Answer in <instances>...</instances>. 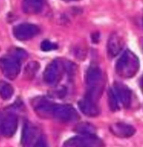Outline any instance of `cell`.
Listing matches in <instances>:
<instances>
[{
  "label": "cell",
  "instance_id": "cell-11",
  "mask_svg": "<svg viewBox=\"0 0 143 147\" xmlns=\"http://www.w3.org/2000/svg\"><path fill=\"white\" fill-rule=\"evenodd\" d=\"M33 107L34 110L40 117H52L53 109L54 103L48 100L43 97H38L33 100Z\"/></svg>",
  "mask_w": 143,
  "mask_h": 147
},
{
  "label": "cell",
  "instance_id": "cell-19",
  "mask_svg": "<svg viewBox=\"0 0 143 147\" xmlns=\"http://www.w3.org/2000/svg\"><path fill=\"white\" fill-rule=\"evenodd\" d=\"M39 64L37 61H32L29 62L25 69V75L28 78H33L35 76L36 73L39 70Z\"/></svg>",
  "mask_w": 143,
  "mask_h": 147
},
{
  "label": "cell",
  "instance_id": "cell-18",
  "mask_svg": "<svg viewBox=\"0 0 143 147\" xmlns=\"http://www.w3.org/2000/svg\"><path fill=\"white\" fill-rule=\"evenodd\" d=\"M108 102H109V105L110 109L112 111H117L119 109V99L116 96V93L114 89H110L108 92Z\"/></svg>",
  "mask_w": 143,
  "mask_h": 147
},
{
  "label": "cell",
  "instance_id": "cell-21",
  "mask_svg": "<svg viewBox=\"0 0 143 147\" xmlns=\"http://www.w3.org/2000/svg\"><path fill=\"white\" fill-rule=\"evenodd\" d=\"M65 1H78V0H65Z\"/></svg>",
  "mask_w": 143,
  "mask_h": 147
},
{
  "label": "cell",
  "instance_id": "cell-9",
  "mask_svg": "<svg viewBox=\"0 0 143 147\" xmlns=\"http://www.w3.org/2000/svg\"><path fill=\"white\" fill-rule=\"evenodd\" d=\"M103 80L101 69L96 64H91L86 72V80L89 90H102L100 82Z\"/></svg>",
  "mask_w": 143,
  "mask_h": 147
},
{
  "label": "cell",
  "instance_id": "cell-10",
  "mask_svg": "<svg viewBox=\"0 0 143 147\" xmlns=\"http://www.w3.org/2000/svg\"><path fill=\"white\" fill-rule=\"evenodd\" d=\"M78 105L82 113L87 117H95L100 114V108L96 101L88 96L80 100Z\"/></svg>",
  "mask_w": 143,
  "mask_h": 147
},
{
  "label": "cell",
  "instance_id": "cell-12",
  "mask_svg": "<svg viewBox=\"0 0 143 147\" xmlns=\"http://www.w3.org/2000/svg\"><path fill=\"white\" fill-rule=\"evenodd\" d=\"M114 90L119 102L126 108L129 107L131 103V91L125 84L121 82H115Z\"/></svg>",
  "mask_w": 143,
  "mask_h": 147
},
{
  "label": "cell",
  "instance_id": "cell-2",
  "mask_svg": "<svg viewBox=\"0 0 143 147\" xmlns=\"http://www.w3.org/2000/svg\"><path fill=\"white\" fill-rule=\"evenodd\" d=\"M21 143L23 147H45L43 138L38 128L29 122L24 124Z\"/></svg>",
  "mask_w": 143,
  "mask_h": 147
},
{
  "label": "cell",
  "instance_id": "cell-6",
  "mask_svg": "<svg viewBox=\"0 0 143 147\" xmlns=\"http://www.w3.org/2000/svg\"><path fill=\"white\" fill-rule=\"evenodd\" d=\"M65 70L64 64L58 60H54L46 67L44 72V80L48 84H55L61 79Z\"/></svg>",
  "mask_w": 143,
  "mask_h": 147
},
{
  "label": "cell",
  "instance_id": "cell-7",
  "mask_svg": "<svg viewBox=\"0 0 143 147\" xmlns=\"http://www.w3.org/2000/svg\"><path fill=\"white\" fill-rule=\"evenodd\" d=\"M39 28L35 24L22 23L14 27L13 33L18 40L25 41L35 37L39 33Z\"/></svg>",
  "mask_w": 143,
  "mask_h": 147
},
{
  "label": "cell",
  "instance_id": "cell-1",
  "mask_svg": "<svg viewBox=\"0 0 143 147\" xmlns=\"http://www.w3.org/2000/svg\"><path fill=\"white\" fill-rule=\"evenodd\" d=\"M116 72L123 78L134 77L139 71L140 61L138 57L130 50L125 51L116 63Z\"/></svg>",
  "mask_w": 143,
  "mask_h": 147
},
{
  "label": "cell",
  "instance_id": "cell-14",
  "mask_svg": "<svg viewBox=\"0 0 143 147\" xmlns=\"http://www.w3.org/2000/svg\"><path fill=\"white\" fill-rule=\"evenodd\" d=\"M123 48L122 39L116 33L112 34L107 42V52L111 57H114L121 51Z\"/></svg>",
  "mask_w": 143,
  "mask_h": 147
},
{
  "label": "cell",
  "instance_id": "cell-8",
  "mask_svg": "<svg viewBox=\"0 0 143 147\" xmlns=\"http://www.w3.org/2000/svg\"><path fill=\"white\" fill-rule=\"evenodd\" d=\"M18 128V117L16 114L8 113L0 116V132L6 138H11Z\"/></svg>",
  "mask_w": 143,
  "mask_h": 147
},
{
  "label": "cell",
  "instance_id": "cell-13",
  "mask_svg": "<svg viewBox=\"0 0 143 147\" xmlns=\"http://www.w3.org/2000/svg\"><path fill=\"white\" fill-rule=\"evenodd\" d=\"M110 131L118 138H127L133 136L135 133V129L129 124L117 123L111 125Z\"/></svg>",
  "mask_w": 143,
  "mask_h": 147
},
{
  "label": "cell",
  "instance_id": "cell-15",
  "mask_svg": "<svg viewBox=\"0 0 143 147\" xmlns=\"http://www.w3.org/2000/svg\"><path fill=\"white\" fill-rule=\"evenodd\" d=\"M43 0H23L22 4L24 13L28 15L38 14L43 9Z\"/></svg>",
  "mask_w": 143,
  "mask_h": 147
},
{
  "label": "cell",
  "instance_id": "cell-16",
  "mask_svg": "<svg viewBox=\"0 0 143 147\" xmlns=\"http://www.w3.org/2000/svg\"><path fill=\"white\" fill-rule=\"evenodd\" d=\"M14 94V87L7 82L0 81V97L3 100H7L11 98Z\"/></svg>",
  "mask_w": 143,
  "mask_h": 147
},
{
  "label": "cell",
  "instance_id": "cell-20",
  "mask_svg": "<svg viewBox=\"0 0 143 147\" xmlns=\"http://www.w3.org/2000/svg\"><path fill=\"white\" fill-rule=\"evenodd\" d=\"M57 48V45H55V43H51L50 40H43V41L42 42V43H41V49H42V51L49 52L53 50H55V49Z\"/></svg>",
  "mask_w": 143,
  "mask_h": 147
},
{
  "label": "cell",
  "instance_id": "cell-3",
  "mask_svg": "<svg viewBox=\"0 0 143 147\" xmlns=\"http://www.w3.org/2000/svg\"><path fill=\"white\" fill-rule=\"evenodd\" d=\"M0 69L8 79H16L21 71V59L12 54L0 58Z\"/></svg>",
  "mask_w": 143,
  "mask_h": 147
},
{
  "label": "cell",
  "instance_id": "cell-4",
  "mask_svg": "<svg viewBox=\"0 0 143 147\" xmlns=\"http://www.w3.org/2000/svg\"><path fill=\"white\" fill-rule=\"evenodd\" d=\"M62 147H104V143L95 135H83L67 140Z\"/></svg>",
  "mask_w": 143,
  "mask_h": 147
},
{
  "label": "cell",
  "instance_id": "cell-5",
  "mask_svg": "<svg viewBox=\"0 0 143 147\" xmlns=\"http://www.w3.org/2000/svg\"><path fill=\"white\" fill-rule=\"evenodd\" d=\"M52 117L62 122H73L79 119V116L77 110L70 105L54 104Z\"/></svg>",
  "mask_w": 143,
  "mask_h": 147
},
{
  "label": "cell",
  "instance_id": "cell-17",
  "mask_svg": "<svg viewBox=\"0 0 143 147\" xmlns=\"http://www.w3.org/2000/svg\"><path fill=\"white\" fill-rule=\"evenodd\" d=\"M75 130L82 135H95L96 128L91 123L83 122L79 123L75 128Z\"/></svg>",
  "mask_w": 143,
  "mask_h": 147
}]
</instances>
